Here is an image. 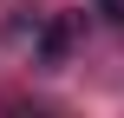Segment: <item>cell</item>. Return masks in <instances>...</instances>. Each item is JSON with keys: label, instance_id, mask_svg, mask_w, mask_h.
Segmentation results:
<instances>
[{"label": "cell", "instance_id": "1", "mask_svg": "<svg viewBox=\"0 0 124 118\" xmlns=\"http://www.w3.org/2000/svg\"><path fill=\"white\" fill-rule=\"evenodd\" d=\"M65 46H72V20H52V26L39 33V66H59Z\"/></svg>", "mask_w": 124, "mask_h": 118}, {"label": "cell", "instance_id": "2", "mask_svg": "<svg viewBox=\"0 0 124 118\" xmlns=\"http://www.w3.org/2000/svg\"><path fill=\"white\" fill-rule=\"evenodd\" d=\"M98 13H105L111 26H124V0H98Z\"/></svg>", "mask_w": 124, "mask_h": 118}]
</instances>
